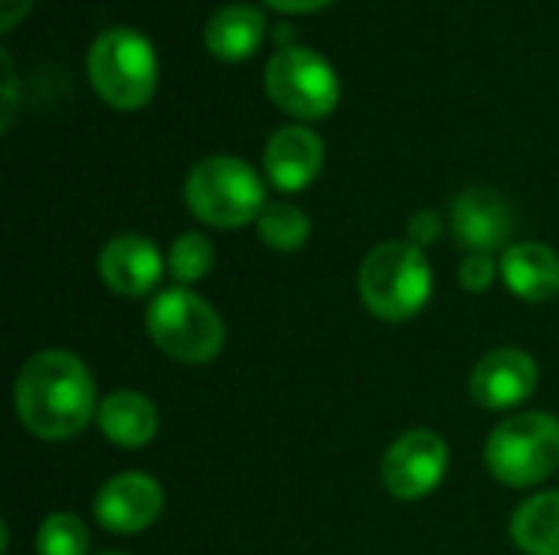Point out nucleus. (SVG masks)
Returning a JSON list of instances; mask_svg holds the SVG:
<instances>
[{
    "mask_svg": "<svg viewBox=\"0 0 559 555\" xmlns=\"http://www.w3.org/2000/svg\"><path fill=\"white\" fill-rule=\"evenodd\" d=\"M213 258H216V252H213V245H210L206 236H200V232H183V236L174 239L167 265H170V275H174L177 281L193 285V281H200V278L210 275Z\"/></svg>",
    "mask_w": 559,
    "mask_h": 555,
    "instance_id": "6ab92c4d",
    "label": "nucleus"
},
{
    "mask_svg": "<svg viewBox=\"0 0 559 555\" xmlns=\"http://www.w3.org/2000/svg\"><path fill=\"white\" fill-rule=\"evenodd\" d=\"M164 510V491L151 474L121 471L102 484L95 497V520L111 533H141Z\"/></svg>",
    "mask_w": 559,
    "mask_h": 555,
    "instance_id": "1a4fd4ad",
    "label": "nucleus"
},
{
    "mask_svg": "<svg viewBox=\"0 0 559 555\" xmlns=\"http://www.w3.org/2000/svg\"><path fill=\"white\" fill-rule=\"evenodd\" d=\"M472 399L485 409H514L537 389V363L531 353L518 347H504L488 353L472 370Z\"/></svg>",
    "mask_w": 559,
    "mask_h": 555,
    "instance_id": "f8f14e48",
    "label": "nucleus"
},
{
    "mask_svg": "<svg viewBox=\"0 0 559 555\" xmlns=\"http://www.w3.org/2000/svg\"><path fill=\"white\" fill-rule=\"evenodd\" d=\"M33 0H0V29H13L26 13H29Z\"/></svg>",
    "mask_w": 559,
    "mask_h": 555,
    "instance_id": "5701e85b",
    "label": "nucleus"
},
{
    "mask_svg": "<svg viewBox=\"0 0 559 555\" xmlns=\"http://www.w3.org/2000/svg\"><path fill=\"white\" fill-rule=\"evenodd\" d=\"M98 275L102 281L121 298H141L154 291L164 275L160 249L138 232H121L108 239L98 252Z\"/></svg>",
    "mask_w": 559,
    "mask_h": 555,
    "instance_id": "9d476101",
    "label": "nucleus"
},
{
    "mask_svg": "<svg viewBox=\"0 0 559 555\" xmlns=\"http://www.w3.org/2000/svg\"><path fill=\"white\" fill-rule=\"evenodd\" d=\"M452 229L468 252L495 255L508 245L514 232V209L501 193L488 186H472L452 203Z\"/></svg>",
    "mask_w": 559,
    "mask_h": 555,
    "instance_id": "9b49d317",
    "label": "nucleus"
},
{
    "mask_svg": "<svg viewBox=\"0 0 559 555\" xmlns=\"http://www.w3.org/2000/svg\"><path fill=\"white\" fill-rule=\"evenodd\" d=\"M262 36H265V16H262V10H255L249 3L219 7L203 29L206 49L223 62L249 59L262 46Z\"/></svg>",
    "mask_w": 559,
    "mask_h": 555,
    "instance_id": "2eb2a0df",
    "label": "nucleus"
},
{
    "mask_svg": "<svg viewBox=\"0 0 559 555\" xmlns=\"http://www.w3.org/2000/svg\"><path fill=\"white\" fill-rule=\"evenodd\" d=\"M311 219L292 203H269L259 216V236L275 252H295L308 242Z\"/></svg>",
    "mask_w": 559,
    "mask_h": 555,
    "instance_id": "a211bd4d",
    "label": "nucleus"
},
{
    "mask_svg": "<svg viewBox=\"0 0 559 555\" xmlns=\"http://www.w3.org/2000/svg\"><path fill=\"white\" fill-rule=\"evenodd\" d=\"M439 229H442V219L432 213V209H423V213H416L413 219H409V239H413V245H429V242H436V236H439Z\"/></svg>",
    "mask_w": 559,
    "mask_h": 555,
    "instance_id": "4be33fe9",
    "label": "nucleus"
},
{
    "mask_svg": "<svg viewBox=\"0 0 559 555\" xmlns=\"http://www.w3.org/2000/svg\"><path fill=\"white\" fill-rule=\"evenodd\" d=\"M269 98L292 118H328L341 101V79L324 56L305 46H282L265 69Z\"/></svg>",
    "mask_w": 559,
    "mask_h": 555,
    "instance_id": "0eeeda50",
    "label": "nucleus"
},
{
    "mask_svg": "<svg viewBox=\"0 0 559 555\" xmlns=\"http://www.w3.org/2000/svg\"><path fill=\"white\" fill-rule=\"evenodd\" d=\"M88 79L102 101L118 111H134L157 88V52L138 29L111 26L88 49Z\"/></svg>",
    "mask_w": 559,
    "mask_h": 555,
    "instance_id": "7ed1b4c3",
    "label": "nucleus"
},
{
    "mask_svg": "<svg viewBox=\"0 0 559 555\" xmlns=\"http://www.w3.org/2000/svg\"><path fill=\"white\" fill-rule=\"evenodd\" d=\"M111 555H115V553H111Z\"/></svg>",
    "mask_w": 559,
    "mask_h": 555,
    "instance_id": "a878e982",
    "label": "nucleus"
},
{
    "mask_svg": "<svg viewBox=\"0 0 559 555\" xmlns=\"http://www.w3.org/2000/svg\"><path fill=\"white\" fill-rule=\"evenodd\" d=\"M445 468H449L445 442L429 429H416L396 438L383 455V487L396 500H423L439 487Z\"/></svg>",
    "mask_w": 559,
    "mask_h": 555,
    "instance_id": "6e6552de",
    "label": "nucleus"
},
{
    "mask_svg": "<svg viewBox=\"0 0 559 555\" xmlns=\"http://www.w3.org/2000/svg\"><path fill=\"white\" fill-rule=\"evenodd\" d=\"M16 419L26 432L46 442L79 435L98 415L95 379L69 350H43L29 357L13 386Z\"/></svg>",
    "mask_w": 559,
    "mask_h": 555,
    "instance_id": "f257e3e1",
    "label": "nucleus"
},
{
    "mask_svg": "<svg viewBox=\"0 0 559 555\" xmlns=\"http://www.w3.org/2000/svg\"><path fill=\"white\" fill-rule=\"evenodd\" d=\"M147 334L180 363H210L226 340L216 307L187 288L160 291L147 304Z\"/></svg>",
    "mask_w": 559,
    "mask_h": 555,
    "instance_id": "423d86ee",
    "label": "nucleus"
},
{
    "mask_svg": "<svg viewBox=\"0 0 559 555\" xmlns=\"http://www.w3.org/2000/svg\"><path fill=\"white\" fill-rule=\"evenodd\" d=\"M88 533L79 517L72 514H52L43 520L36 533V555H85Z\"/></svg>",
    "mask_w": 559,
    "mask_h": 555,
    "instance_id": "aec40b11",
    "label": "nucleus"
},
{
    "mask_svg": "<svg viewBox=\"0 0 559 555\" xmlns=\"http://www.w3.org/2000/svg\"><path fill=\"white\" fill-rule=\"evenodd\" d=\"M360 301L380 321H409L416 317L432 294V268L426 252L413 242H383L377 245L357 278Z\"/></svg>",
    "mask_w": 559,
    "mask_h": 555,
    "instance_id": "f03ea898",
    "label": "nucleus"
},
{
    "mask_svg": "<svg viewBox=\"0 0 559 555\" xmlns=\"http://www.w3.org/2000/svg\"><path fill=\"white\" fill-rule=\"evenodd\" d=\"M488 471L508 487H534L559 468V419L524 412L501 422L485 445Z\"/></svg>",
    "mask_w": 559,
    "mask_h": 555,
    "instance_id": "39448f33",
    "label": "nucleus"
},
{
    "mask_svg": "<svg viewBox=\"0 0 559 555\" xmlns=\"http://www.w3.org/2000/svg\"><path fill=\"white\" fill-rule=\"evenodd\" d=\"M95 419H98L102 435L118 448H144L157 435V425H160L157 406L147 396L128 393V389L105 396Z\"/></svg>",
    "mask_w": 559,
    "mask_h": 555,
    "instance_id": "dca6fc26",
    "label": "nucleus"
},
{
    "mask_svg": "<svg viewBox=\"0 0 559 555\" xmlns=\"http://www.w3.org/2000/svg\"><path fill=\"white\" fill-rule=\"evenodd\" d=\"M265 3L278 13H311V10L328 7L331 0H265Z\"/></svg>",
    "mask_w": 559,
    "mask_h": 555,
    "instance_id": "b1692460",
    "label": "nucleus"
},
{
    "mask_svg": "<svg viewBox=\"0 0 559 555\" xmlns=\"http://www.w3.org/2000/svg\"><path fill=\"white\" fill-rule=\"evenodd\" d=\"M495 278H498V262L488 252H468L465 255V262L459 268V281H462L465 291L481 294V291H488L495 285Z\"/></svg>",
    "mask_w": 559,
    "mask_h": 555,
    "instance_id": "412c9836",
    "label": "nucleus"
},
{
    "mask_svg": "<svg viewBox=\"0 0 559 555\" xmlns=\"http://www.w3.org/2000/svg\"><path fill=\"white\" fill-rule=\"evenodd\" d=\"M321 164H324V144L311 128L301 124L278 128L265 144V173L285 193H298L311 180H318Z\"/></svg>",
    "mask_w": 559,
    "mask_h": 555,
    "instance_id": "ddd939ff",
    "label": "nucleus"
},
{
    "mask_svg": "<svg viewBox=\"0 0 559 555\" xmlns=\"http://www.w3.org/2000/svg\"><path fill=\"white\" fill-rule=\"evenodd\" d=\"M183 200L200 222L216 229H236L262 216L265 186L259 173L239 157H206L200 160L183 186Z\"/></svg>",
    "mask_w": 559,
    "mask_h": 555,
    "instance_id": "20e7f679",
    "label": "nucleus"
},
{
    "mask_svg": "<svg viewBox=\"0 0 559 555\" xmlns=\"http://www.w3.org/2000/svg\"><path fill=\"white\" fill-rule=\"evenodd\" d=\"M3 75H7V111H3V128L10 124V118H13V101H16V79H13V62H10V56L3 52Z\"/></svg>",
    "mask_w": 559,
    "mask_h": 555,
    "instance_id": "393cba45",
    "label": "nucleus"
},
{
    "mask_svg": "<svg viewBox=\"0 0 559 555\" xmlns=\"http://www.w3.org/2000/svg\"><path fill=\"white\" fill-rule=\"evenodd\" d=\"M501 275L511 294L524 301H550L559 294V255L544 242H514L501 255Z\"/></svg>",
    "mask_w": 559,
    "mask_h": 555,
    "instance_id": "4468645a",
    "label": "nucleus"
},
{
    "mask_svg": "<svg viewBox=\"0 0 559 555\" xmlns=\"http://www.w3.org/2000/svg\"><path fill=\"white\" fill-rule=\"evenodd\" d=\"M511 536L527 555H559V491L521 504L511 520Z\"/></svg>",
    "mask_w": 559,
    "mask_h": 555,
    "instance_id": "f3484780",
    "label": "nucleus"
}]
</instances>
